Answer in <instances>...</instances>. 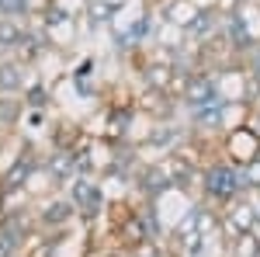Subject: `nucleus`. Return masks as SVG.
I'll return each mask as SVG.
<instances>
[{
  "instance_id": "obj_1",
  "label": "nucleus",
  "mask_w": 260,
  "mask_h": 257,
  "mask_svg": "<svg viewBox=\"0 0 260 257\" xmlns=\"http://www.w3.org/2000/svg\"><path fill=\"white\" fill-rule=\"evenodd\" d=\"M198 195L212 209H225L236 198L250 195L246 191V181H243V167L233 163L229 157H222V153L208 157L205 167H201V178H198Z\"/></svg>"
},
{
  "instance_id": "obj_2",
  "label": "nucleus",
  "mask_w": 260,
  "mask_h": 257,
  "mask_svg": "<svg viewBox=\"0 0 260 257\" xmlns=\"http://www.w3.org/2000/svg\"><path fill=\"white\" fill-rule=\"evenodd\" d=\"M66 195L77 205V219L87 222V226L108 209V195H104V181L101 178H73L66 184Z\"/></svg>"
},
{
  "instance_id": "obj_3",
  "label": "nucleus",
  "mask_w": 260,
  "mask_h": 257,
  "mask_svg": "<svg viewBox=\"0 0 260 257\" xmlns=\"http://www.w3.org/2000/svg\"><path fill=\"white\" fill-rule=\"evenodd\" d=\"M257 202H253V195H243L236 198L233 205H225V209H219V233L229 243H240L243 237H250L253 233V226H257Z\"/></svg>"
},
{
  "instance_id": "obj_4",
  "label": "nucleus",
  "mask_w": 260,
  "mask_h": 257,
  "mask_svg": "<svg viewBox=\"0 0 260 257\" xmlns=\"http://www.w3.org/2000/svg\"><path fill=\"white\" fill-rule=\"evenodd\" d=\"M132 191L142 195V202H160L163 195L174 191L170 184V170H167V160H146L139 170H136V181H132Z\"/></svg>"
},
{
  "instance_id": "obj_5",
  "label": "nucleus",
  "mask_w": 260,
  "mask_h": 257,
  "mask_svg": "<svg viewBox=\"0 0 260 257\" xmlns=\"http://www.w3.org/2000/svg\"><path fill=\"white\" fill-rule=\"evenodd\" d=\"M212 101H222L219 94V73L215 70H194L187 83H184V91L177 94V104L184 111H191V108H201V104H212Z\"/></svg>"
},
{
  "instance_id": "obj_6",
  "label": "nucleus",
  "mask_w": 260,
  "mask_h": 257,
  "mask_svg": "<svg viewBox=\"0 0 260 257\" xmlns=\"http://www.w3.org/2000/svg\"><path fill=\"white\" fill-rule=\"evenodd\" d=\"M73 219H77V205L70 202V195H56L39 209V230L42 233H66V226Z\"/></svg>"
},
{
  "instance_id": "obj_7",
  "label": "nucleus",
  "mask_w": 260,
  "mask_h": 257,
  "mask_svg": "<svg viewBox=\"0 0 260 257\" xmlns=\"http://www.w3.org/2000/svg\"><path fill=\"white\" fill-rule=\"evenodd\" d=\"M42 170L52 178V184H70L77 178V167H73V153L70 150H52L49 157L42 160Z\"/></svg>"
},
{
  "instance_id": "obj_8",
  "label": "nucleus",
  "mask_w": 260,
  "mask_h": 257,
  "mask_svg": "<svg viewBox=\"0 0 260 257\" xmlns=\"http://www.w3.org/2000/svg\"><path fill=\"white\" fill-rule=\"evenodd\" d=\"M35 167H42L39 160L31 157V153H24L21 160H14L7 170H4V178H0V184L7 188V191H24V184L31 181V174H35Z\"/></svg>"
},
{
  "instance_id": "obj_9",
  "label": "nucleus",
  "mask_w": 260,
  "mask_h": 257,
  "mask_svg": "<svg viewBox=\"0 0 260 257\" xmlns=\"http://www.w3.org/2000/svg\"><path fill=\"white\" fill-rule=\"evenodd\" d=\"M24 63L21 60H0V94H24Z\"/></svg>"
},
{
  "instance_id": "obj_10",
  "label": "nucleus",
  "mask_w": 260,
  "mask_h": 257,
  "mask_svg": "<svg viewBox=\"0 0 260 257\" xmlns=\"http://www.w3.org/2000/svg\"><path fill=\"white\" fill-rule=\"evenodd\" d=\"M24 35H28V28H24L21 21H0V52H4V56H7V52L18 56Z\"/></svg>"
},
{
  "instance_id": "obj_11",
  "label": "nucleus",
  "mask_w": 260,
  "mask_h": 257,
  "mask_svg": "<svg viewBox=\"0 0 260 257\" xmlns=\"http://www.w3.org/2000/svg\"><path fill=\"white\" fill-rule=\"evenodd\" d=\"M24 111H28V108H24V98H21V94H0V129L18 125Z\"/></svg>"
},
{
  "instance_id": "obj_12",
  "label": "nucleus",
  "mask_w": 260,
  "mask_h": 257,
  "mask_svg": "<svg viewBox=\"0 0 260 257\" xmlns=\"http://www.w3.org/2000/svg\"><path fill=\"white\" fill-rule=\"evenodd\" d=\"M21 98H24V108H31V111H45V108H49V83H28V87H24V94H21Z\"/></svg>"
},
{
  "instance_id": "obj_13",
  "label": "nucleus",
  "mask_w": 260,
  "mask_h": 257,
  "mask_svg": "<svg viewBox=\"0 0 260 257\" xmlns=\"http://www.w3.org/2000/svg\"><path fill=\"white\" fill-rule=\"evenodd\" d=\"M243 70H246V80H250V87H253V94L260 101V45H253L246 56H243Z\"/></svg>"
},
{
  "instance_id": "obj_14",
  "label": "nucleus",
  "mask_w": 260,
  "mask_h": 257,
  "mask_svg": "<svg viewBox=\"0 0 260 257\" xmlns=\"http://www.w3.org/2000/svg\"><path fill=\"white\" fill-rule=\"evenodd\" d=\"M31 14V0H0V21H24Z\"/></svg>"
},
{
  "instance_id": "obj_15",
  "label": "nucleus",
  "mask_w": 260,
  "mask_h": 257,
  "mask_svg": "<svg viewBox=\"0 0 260 257\" xmlns=\"http://www.w3.org/2000/svg\"><path fill=\"white\" fill-rule=\"evenodd\" d=\"M243 181H246V191L250 195H260V157L243 167Z\"/></svg>"
},
{
  "instance_id": "obj_16",
  "label": "nucleus",
  "mask_w": 260,
  "mask_h": 257,
  "mask_svg": "<svg viewBox=\"0 0 260 257\" xmlns=\"http://www.w3.org/2000/svg\"><path fill=\"white\" fill-rule=\"evenodd\" d=\"M128 257H170V254L163 250L160 240H146V243H139V247H132Z\"/></svg>"
},
{
  "instance_id": "obj_17",
  "label": "nucleus",
  "mask_w": 260,
  "mask_h": 257,
  "mask_svg": "<svg viewBox=\"0 0 260 257\" xmlns=\"http://www.w3.org/2000/svg\"><path fill=\"white\" fill-rule=\"evenodd\" d=\"M250 122H253V125H257V129H260V101H257V104H253V108H250Z\"/></svg>"
},
{
  "instance_id": "obj_18",
  "label": "nucleus",
  "mask_w": 260,
  "mask_h": 257,
  "mask_svg": "<svg viewBox=\"0 0 260 257\" xmlns=\"http://www.w3.org/2000/svg\"><path fill=\"white\" fill-rule=\"evenodd\" d=\"M253 237L260 240V209H257V226H253Z\"/></svg>"
}]
</instances>
